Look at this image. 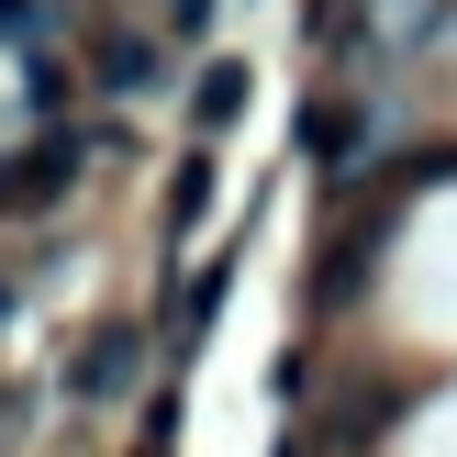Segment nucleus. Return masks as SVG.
Segmentation results:
<instances>
[{
  "instance_id": "obj_9",
  "label": "nucleus",
  "mask_w": 457,
  "mask_h": 457,
  "mask_svg": "<svg viewBox=\"0 0 457 457\" xmlns=\"http://www.w3.org/2000/svg\"><path fill=\"white\" fill-rule=\"evenodd\" d=\"M0 324H12V279H0Z\"/></svg>"
},
{
  "instance_id": "obj_8",
  "label": "nucleus",
  "mask_w": 457,
  "mask_h": 457,
  "mask_svg": "<svg viewBox=\"0 0 457 457\" xmlns=\"http://www.w3.org/2000/svg\"><path fill=\"white\" fill-rule=\"evenodd\" d=\"M34 22H45L34 0H0V34H34Z\"/></svg>"
},
{
  "instance_id": "obj_7",
  "label": "nucleus",
  "mask_w": 457,
  "mask_h": 457,
  "mask_svg": "<svg viewBox=\"0 0 457 457\" xmlns=\"http://www.w3.org/2000/svg\"><path fill=\"white\" fill-rule=\"evenodd\" d=\"M223 290H235V268H201V279L179 290V335H212V312H223Z\"/></svg>"
},
{
  "instance_id": "obj_2",
  "label": "nucleus",
  "mask_w": 457,
  "mask_h": 457,
  "mask_svg": "<svg viewBox=\"0 0 457 457\" xmlns=\"http://www.w3.org/2000/svg\"><path fill=\"white\" fill-rule=\"evenodd\" d=\"M134 369H145V324H101V335H79V357H67V402H123Z\"/></svg>"
},
{
  "instance_id": "obj_6",
  "label": "nucleus",
  "mask_w": 457,
  "mask_h": 457,
  "mask_svg": "<svg viewBox=\"0 0 457 457\" xmlns=\"http://www.w3.org/2000/svg\"><path fill=\"white\" fill-rule=\"evenodd\" d=\"M89 67H101V89H145V79H156V45H145V34H101Z\"/></svg>"
},
{
  "instance_id": "obj_10",
  "label": "nucleus",
  "mask_w": 457,
  "mask_h": 457,
  "mask_svg": "<svg viewBox=\"0 0 457 457\" xmlns=\"http://www.w3.org/2000/svg\"><path fill=\"white\" fill-rule=\"evenodd\" d=\"M134 457H168V446H134Z\"/></svg>"
},
{
  "instance_id": "obj_3",
  "label": "nucleus",
  "mask_w": 457,
  "mask_h": 457,
  "mask_svg": "<svg viewBox=\"0 0 457 457\" xmlns=\"http://www.w3.org/2000/svg\"><path fill=\"white\" fill-rule=\"evenodd\" d=\"M302 156L346 179L357 156H369V112H357V101H312V112H302Z\"/></svg>"
},
{
  "instance_id": "obj_4",
  "label": "nucleus",
  "mask_w": 457,
  "mask_h": 457,
  "mask_svg": "<svg viewBox=\"0 0 457 457\" xmlns=\"http://www.w3.org/2000/svg\"><path fill=\"white\" fill-rule=\"evenodd\" d=\"M235 112H245V67H235V56H212V67L190 79V134H223Z\"/></svg>"
},
{
  "instance_id": "obj_1",
  "label": "nucleus",
  "mask_w": 457,
  "mask_h": 457,
  "mask_svg": "<svg viewBox=\"0 0 457 457\" xmlns=\"http://www.w3.org/2000/svg\"><path fill=\"white\" fill-rule=\"evenodd\" d=\"M79 134H34V145L0 156V212H45V201H67V179H79Z\"/></svg>"
},
{
  "instance_id": "obj_5",
  "label": "nucleus",
  "mask_w": 457,
  "mask_h": 457,
  "mask_svg": "<svg viewBox=\"0 0 457 457\" xmlns=\"http://www.w3.org/2000/svg\"><path fill=\"white\" fill-rule=\"evenodd\" d=\"M201 212H212V156H179V179H168V235H201Z\"/></svg>"
}]
</instances>
